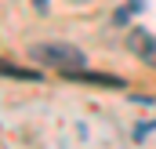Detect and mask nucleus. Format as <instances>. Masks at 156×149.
I'll return each instance as SVG.
<instances>
[{"mask_svg":"<svg viewBox=\"0 0 156 149\" xmlns=\"http://www.w3.org/2000/svg\"><path fill=\"white\" fill-rule=\"evenodd\" d=\"M37 62H44V66H55V69H66V73H76V69H83V51L80 47H73V44H37L33 51H29Z\"/></svg>","mask_w":156,"mask_h":149,"instance_id":"obj_1","label":"nucleus"},{"mask_svg":"<svg viewBox=\"0 0 156 149\" xmlns=\"http://www.w3.org/2000/svg\"><path fill=\"white\" fill-rule=\"evenodd\" d=\"M33 7L37 11H47V0H33Z\"/></svg>","mask_w":156,"mask_h":149,"instance_id":"obj_3","label":"nucleus"},{"mask_svg":"<svg viewBox=\"0 0 156 149\" xmlns=\"http://www.w3.org/2000/svg\"><path fill=\"white\" fill-rule=\"evenodd\" d=\"M131 51L134 55H153V37L149 33H131Z\"/></svg>","mask_w":156,"mask_h":149,"instance_id":"obj_2","label":"nucleus"}]
</instances>
